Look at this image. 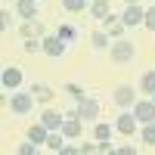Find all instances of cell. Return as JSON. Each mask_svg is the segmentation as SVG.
Wrapping results in <instances>:
<instances>
[{"mask_svg":"<svg viewBox=\"0 0 155 155\" xmlns=\"http://www.w3.org/2000/svg\"><path fill=\"white\" fill-rule=\"evenodd\" d=\"M134 152H137V149H130V146H121V149H115L112 155H134Z\"/></svg>","mask_w":155,"mask_h":155,"instance_id":"obj_29","label":"cell"},{"mask_svg":"<svg viewBox=\"0 0 155 155\" xmlns=\"http://www.w3.org/2000/svg\"><path fill=\"white\" fill-rule=\"evenodd\" d=\"M31 93H34V99H37V102H50V99L56 96L50 84H31Z\"/></svg>","mask_w":155,"mask_h":155,"instance_id":"obj_18","label":"cell"},{"mask_svg":"<svg viewBox=\"0 0 155 155\" xmlns=\"http://www.w3.org/2000/svg\"><path fill=\"white\" fill-rule=\"evenodd\" d=\"M0 84H3V90H19L22 87V68L19 65H3V71H0Z\"/></svg>","mask_w":155,"mask_h":155,"instance_id":"obj_6","label":"cell"},{"mask_svg":"<svg viewBox=\"0 0 155 155\" xmlns=\"http://www.w3.org/2000/svg\"><path fill=\"white\" fill-rule=\"evenodd\" d=\"M143 28L155 31V6H149V9H146V19H143Z\"/></svg>","mask_w":155,"mask_h":155,"instance_id":"obj_26","label":"cell"},{"mask_svg":"<svg viewBox=\"0 0 155 155\" xmlns=\"http://www.w3.org/2000/svg\"><path fill=\"white\" fill-rule=\"evenodd\" d=\"M65 140H68V137L62 134V130H50V137H47L44 146H47L50 152H62V149H65Z\"/></svg>","mask_w":155,"mask_h":155,"instance_id":"obj_16","label":"cell"},{"mask_svg":"<svg viewBox=\"0 0 155 155\" xmlns=\"http://www.w3.org/2000/svg\"><path fill=\"white\" fill-rule=\"evenodd\" d=\"M44 53L53 56V59H59L62 53H65V41H62L59 34H44Z\"/></svg>","mask_w":155,"mask_h":155,"instance_id":"obj_10","label":"cell"},{"mask_svg":"<svg viewBox=\"0 0 155 155\" xmlns=\"http://www.w3.org/2000/svg\"><path fill=\"white\" fill-rule=\"evenodd\" d=\"M134 115H137L140 127L149 124V121H155V99H137L134 102Z\"/></svg>","mask_w":155,"mask_h":155,"instance_id":"obj_5","label":"cell"},{"mask_svg":"<svg viewBox=\"0 0 155 155\" xmlns=\"http://www.w3.org/2000/svg\"><path fill=\"white\" fill-rule=\"evenodd\" d=\"M112 99H115V106H118V109H134V102H137V90H134L130 84H121V87H115Z\"/></svg>","mask_w":155,"mask_h":155,"instance_id":"obj_4","label":"cell"},{"mask_svg":"<svg viewBox=\"0 0 155 155\" xmlns=\"http://www.w3.org/2000/svg\"><path fill=\"white\" fill-rule=\"evenodd\" d=\"M90 152H96V146H93V143H84V146H81V155H90Z\"/></svg>","mask_w":155,"mask_h":155,"instance_id":"obj_30","label":"cell"},{"mask_svg":"<svg viewBox=\"0 0 155 155\" xmlns=\"http://www.w3.org/2000/svg\"><path fill=\"white\" fill-rule=\"evenodd\" d=\"M102 25H106V31H109L112 41L124 37V31H127V25H124V19H121V16H109V19H102Z\"/></svg>","mask_w":155,"mask_h":155,"instance_id":"obj_11","label":"cell"},{"mask_svg":"<svg viewBox=\"0 0 155 155\" xmlns=\"http://www.w3.org/2000/svg\"><path fill=\"white\" fill-rule=\"evenodd\" d=\"M140 137H143V143H146V146H152V149H155V121L143 124V134H140Z\"/></svg>","mask_w":155,"mask_h":155,"instance_id":"obj_22","label":"cell"},{"mask_svg":"<svg viewBox=\"0 0 155 155\" xmlns=\"http://www.w3.org/2000/svg\"><path fill=\"white\" fill-rule=\"evenodd\" d=\"M47 137H50V127H47L44 121H37V124H31V127H28V140H34L37 146L47 143Z\"/></svg>","mask_w":155,"mask_h":155,"instance_id":"obj_15","label":"cell"},{"mask_svg":"<svg viewBox=\"0 0 155 155\" xmlns=\"http://www.w3.org/2000/svg\"><path fill=\"white\" fill-rule=\"evenodd\" d=\"M78 118H84V121H96L99 118V102L93 96H84L81 102H78Z\"/></svg>","mask_w":155,"mask_h":155,"instance_id":"obj_8","label":"cell"},{"mask_svg":"<svg viewBox=\"0 0 155 155\" xmlns=\"http://www.w3.org/2000/svg\"><path fill=\"white\" fill-rule=\"evenodd\" d=\"M109 56H112V62H130L137 56V44L127 41V37H118V41H112Z\"/></svg>","mask_w":155,"mask_h":155,"instance_id":"obj_1","label":"cell"},{"mask_svg":"<svg viewBox=\"0 0 155 155\" xmlns=\"http://www.w3.org/2000/svg\"><path fill=\"white\" fill-rule=\"evenodd\" d=\"M124 3H140V0H124Z\"/></svg>","mask_w":155,"mask_h":155,"instance_id":"obj_32","label":"cell"},{"mask_svg":"<svg viewBox=\"0 0 155 155\" xmlns=\"http://www.w3.org/2000/svg\"><path fill=\"white\" fill-rule=\"evenodd\" d=\"M22 37H44V25L41 19H22Z\"/></svg>","mask_w":155,"mask_h":155,"instance_id":"obj_13","label":"cell"},{"mask_svg":"<svg viewBox=\"0 0 155 155\" xmlns=\"http://www.w3.org/2000/svg\"><path fill=\"white\" fill-rule=\"evenodd\" d=\"M84 130V118H78V109L65 112V121H62V134H65L68 140H78Z\"/></svg>","mask_w":155,"mask_h":155,"instance_id":"obj_3","label":"cell"},{"mask_svg":"<svg viewBox=\"0 0 155 155\" xmlns=\"http://www.w3.org/2000/svg\"><path fill=\"white\" fill-rule=\"evenodd\" d=\"M9 22H12V12H9V9H0V31H6Z\"/></svg>","mask_w":155,"mask_h":155,"instance_id":"obj_27","label":"cell"},{"mask_svg":"<svg viewBox=\"0 0 155 155\" xmlns=\"http://www.w3.org/2000/svg\"><path fill=\"white\" fill-rule=\"evenodd\" d=\"M16 16L19 19H37V0H16Z\"/></svg>","mask_w":155,"mask_h":155,"instance_id":"obj_12","label":"cell"},{"mask_svg":"<svg viewBox=\"0 0 155 155\" xmlns=\"http://www.w3.org/2000/svg\"><path fill=\"white\" fill-rule=\"evenodd\" d=\"M78 152H81V149H78V146H68V143H65V149H62V155H78Z\"/></svg>","mask_w":155,"mask_h":155,"instance_id":"obj_31","label":"cell"},{"mask_svg":"<svg viewBox=\"0 0 155 155\" xmlns=\"http://www.w3.org/2000/svg\"><path fill=\"white\" fill-rule=\"evenodd\" d=\"M62 6L68 12H81V9H87V0H62Z\"/></svg>","mask_w":155,"mask_h":155,"instance_id":"obj_24","label":"cell"},{"mask_svg":"<svg viewBox=\"0 0 155 155\" xmlns=\"http://www.w3.org/2000/svg\"><path fill=\"white\" fill-rule=\"evenodd\" d=\"M65 93H68L71 99H78V102H81V99L87 96V93H84V87H81V84H65Z\"/></svg>","mask_w":155,"mask_h":155,"instance_id":"obj_23","label":"cell"},{"mask_svg":"<svg viewBox=\"0 0 155 155\" xmlns=\"http://www.w3.org/2000/svg\"><path fill=\"white\" fill-rule=\"evenodd\" d=\"M6 106L16 112V115H28V112L34 109V93H31V90H28V93H19V90H12V96H9Z\"/></svg>","mask_w":155,"mask_h":155,"instance_id":"obj_2","label":"cell"},{"mask_svg":"<svg viewBox=\"0 0 155 155\" xmlns=\"http://www.w3.org/2000/svg\"><path fill=\"white\" fill-rule=\"evenodd\" d=\"M121 19H124V25H127V28H137V25H143L146 9L140 6V3H127V6H124V12H121Z\"/></svg>","mask_w":155,"mask_h":155,"instance_id":"obj_7","label":"cell"},{"mask_svg":"<svg viewBox=\"0 0 155 155\" xmlns=\"http://www.w3.org/2000/svg\"><path fill=\"white\" fill-rule=\"evenodd\" d=\"M137 124H140V121H137V115H134V112H121L118 118H115V130L124 134V137H130V134L137 130Z\"/></svg>","mask_w":155,"mask_h":155,"instance_id":"obj_9","label":"cell"},{"mask_svg":"<svg viewBox=\"0 0 155 155\" xmlns=\"http://www.w3.org/2000/svg\"><path fill=\"white\" fill-rule=\"evenodd\" d=\"M90 16H93V19H109L112 16L109 0H93V3H90Z\"/></svg>","mask_w":155,"mask_h":155,"instance_id":"obj_19","label":"cell"},{"mask_svg":"<svg viewBox=\"0 0 155 155\" xmlns=\"http://www.w3.org/2000/svg\"><path fill=\"white\" fill-rule=\"evenodd\" d=\"M56 34H59L65 44H68V41H74V28H71V25H59V31H56Z\"/></svg>","mask_w":155,"mask_h":155,"instance_id":"obj_25","label":"cell"},{"mask_svg":"<svg viewBox=\"0 0 155 155\" xmlns=\"http://www.w3.org/2000/svg\"><path fill=\"white\" fill-rule=\"evenodd\" d=\"M90 44H93V50H109V47H112V37H109L106 28H102V31H93V34H90Z\"/></svg>","mask_w":155,"mask_h":155,"instance_id":"obj_17","label":"cell"},{"mask_svg":"<svg viewBox=\"0 0 155 155\" xmlns=\"http://www.w3.org/2000/svg\"><path fill=\"white\" fill-rule=\"evenodd\" d=\"M140 90L143 93H155V68H149V71H143V78H140Z\"/></svg>","mask_w":155,"mask_h":155,"instance_id":"obj_20","label":"cell"},{"mask_svg":"<svg viewBox=\"0 0 155 155\" xmlns=\"http://www.w3.org/2000/svg\"><path fill=\"white\" fill-rule=\"evenodd\" d=\"M96 152L109 155V152H115V149H112V143H109V140H99V143H96Z\"/></svg>","mask_w":155,"mask_h":155,"instance_id":"obj_28","label":"cell"},{"mask_svg":"<svg viewBox=\"0 0 155 155\" xmlns=\"http://www.w3.org/2000/svg\"><path fill=\"white\" fill-rule=\"evenodd\" d=\"M152 99H155V93H152Z\"/></svg>","mask_w":155,"mask_h":155,"instance_id":"obj_33","label":"cell"},{"mask_svg":"<svg viewBox=\"0 0 155 155\" xmlns=\"http://www.w3.org/2000/svg\"><path fill=\"white\" fill-rule=\"evenodd\" d=\"M41 121L50 127V130H62V121H65V115L56 112V109H47V112L41 115Z\"/></svg>","mask_w":155,"mask_h":155,"instance_id":"obj_14","label":"cell"},{"mask_svg":"<svg viewBox=\"0 0 155 155\" xmlns=\"http://www.w3.org/2000/svg\"><path fill=\"white\" fill-rule=\"evenodd\" d=\"M93 137H96V143H99V140H112V127H109L106 121H96V127H93Z\"/></svg>","mask_w":155,"mask_h":155,"instance_id":"obj_21","label":"cell"}]
</instances>
